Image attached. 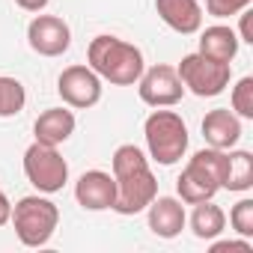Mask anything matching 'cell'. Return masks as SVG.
Here are the masks:
<instances>
[{
  "instance_id": "cell-7",
  "label": "cell",
  "mask_w": 253,
  "mask_h": 253,
  "mask_svg": "<svg viewBox=\"0 0 253 253\" xmlns=\"http://www.w3.org/2000/svg\"><path fill=\"white\" fill-rule=\"evenodd\" d=\"M24 176L30 179V185L42 194H57L63 191V185L69 182V164L66 158L57 152V146H45V143H33L24 152Z\"/></svg>"
},
{
  "instance_id": "cell-20",
  "label": "cell",
  "mask_w": 253,
  "mask_h": 253,
  "mask_svg": "<svg viewBox=\"0 0 253 253\" xmlns=\"http://www.w3.org/2000/svg\"><path fill=\"white\" fill-rule=\"evenodd\" d=\"M232 113L238 119H253V78H241L232 86Z\"/></svg>"
},
{
  "instance_id": "cell-6",
  "label": "cell",
  "mask_w": 253,
  "mask_h": 253,
  "mask_svg": "<svg viewBox=\"0 0 253 253\" xmlns=\"http://www.w3.org/2000/svg\"><path fill=\"white\" fill-rule=\"evenodd\" d=\"M176 72H179V81L185 89H191L200 98H214L229 86L232 63H217V60H209L197 51V54L182 57Z\"/></svg>"
},
{
  "instance_id": "cell-24",
  "label": "cell",
  "mask_w": 253,
  "mask_h": 253,
  "mask_svg": "<svg viewBox=\"0 0 253 253\" xmlns=\"http://www.w3.org/2000/svg\"><path fill=\"white\" fill-rule=\"evenodd\" d=\"M9 217H12V203H9V197L3 191H0V226H6Z\"/></svg>"
},
{
  "instance_id": "cell-25",
  "label": "cell",
  "mask_w": 253,
  "mask_h": 253,
  "mask_svg": "<svg viewBox=\"0 0 253 253\" xmlns=\"http://www.w3.org/2000/svg\"><path fill=\"white\" fill-rule=\"evenodd\" d=\"M250 15H253V12H247V9L241 12V39H238V42H250V45H253V33H250Z\"/></svg>"
},
{
  "instance_id": "cell-4",
  "label": "cell",
  "mask_w": 253,
  "mask_h": 253,
  "mask_svg": "<svg viewBox=\"0 0 253 253\" xmlns=\"http://www.w3.org/2000/svg\"><path fill=\"white\" fill-rule=\"evenodd\" d=\"M143 137H146L149 155L164 167L182 161V155L188 152V125L176 110L149 113L143 122Z\"/></svg>"
},
{
  "instance_id": "cell-3",
  "label": "cell",
  "mask_w": 253,
  "mask_h": 253,
  "mask_svg": "<svg viewBox=\"0 0 253 253\" xmlns=\"http://www.w3.org/2000/svg\"><path fill=\"white\" fill-rule=\"evenodd\" d=\"M226 167H229V152L226 149H200L194 152V158L188 161V167L182 170V176L176 179V191L182 197V203L197 206L211 200L226 179Z\"/></svg>"
},
{
  "instance_id": "cell-8",
  "label": "cell",
  "mask_w": 253,
  "mask_h": 253,
  "mask_svg": "<svg viewBox=\"0 0 253 253\" xmlns=\"http://www.w3.org/2000/svg\"><path fill=\"white\" fill-rule=\"evenodd\" d=\"M137 92L149 107H173L182 101L185 86L173 66H152V69H143L137 81Z\"/></svg>"
},
{
  "instance_id": "cell-9",
  "label": "cell",
  "mask_w": 253,
  "mask_h": 253,
  "mask_svg": "<svg viewBox=\"0 0 253 253\" xmlns=\"http://www.w3.org/2000/svg\"><path fill=\"white\" fill-rule=\"evenodd\" d=\"M57 92L69 107L86 110L101 98V78L89 66H69L57 78Z\"/></svg>"
},
{
  "instance_id": "cell-16",
  "label": "cell",
  "mask_w": 253,
  "mask_h": 253,
  "mask_svg": "<svg viewBox=\"0 0 253 253\" xmlns=\"http://www.w3.org/2000/svg\"><path fill=\"white\" fill-rule=\"evenodd\" d=\"M200 54L209 57V60H217V63H232L235 54H238V36H235V30L226 27V24L206 27L203 36H200Z\"/></svg>"
},
{
  "instance_id": "cell-12",
  "label": "cell",
  "mask_w": 253,
  "mask_h": 253,
  "mask_svg": "<svg viewBox=\"0 0 253 253\" xmlns=\"http://www.w3.org/2000/svg\"><path fill=\"white\" fill-rule=\"evenodd\" d=\"M203 137L211 149H232L241 140V119L229 107L209 110L203 119Z\"/></svg>"
},
{
  "instance_id": "cell-26",
  "label": "cell",
  "mask_w": 253,
  "mask_h": 253,
  "mask_svg": "<svg viewBox=\"0 0 253 253\" xmlns=\"http://www.w3.org/2000/svg\"><path fill=\"white\" fill-rule=\"evenodd\" d=\"M15 3H18L21 9H27V12H42L51 0H15Z\"/></svg>"
},
{
  "instance_id": "cell-22",
  "label": "cell",
  "mask_w": 253,
  "mask_h": 253,
  "mask_svg": "<svg viewBox=\"0 0 253 253\" xmlns=\"http://www.w3.org/2000/svg\"><path fill=\"white\" fill-rule=\"evenodd\" d=\"M253 0H206V12L214 15V18H229V15H238L244 12Z\"/></svg>"
},
{
  "instance_id": "cell-13",
  "label": "cell",
  "mask_w": 253,
  "mask_h": 253,
  "mask_svg": "<svg viewBox=\"0 0 253 253\" xmlns=\"http://www.w3.org/2000/svg\"><path fill=\"white\" fill-rule=\"evenodd\" d=\"M146 209H149V229L158 238H176L188 223L185 206L176 197H155Z\"/></svg>"
},
{
  "instance_id": "cell-10",
  "label": "cell",
  "mask_w": 253,
  "mask_h": 253,
  "mask_svg": "<svg viewBox=\"0 0 253 253\" xmlns=\"http://www.w3.org/2000/svg\"><path fill=\"white\" fill-rule=\"evenodd\" d=\"M27 42L42 57H60L72 45V30L57 15H36L27 24Z\"/></svg>"
},
{
  "instance_id": "cell-11",
  "label": "cell",
  "mask_w": 253,
  "mask_h": 253,
  "mask_svg": "<svg viewBox=\"0 0 253 253\" xmlns=\"http://www.w3.org/2000/svg\"><path fill=\"white\" fill-rule=\"evenodd\" d=\"M113 197H116V182L104 170H86L78 179V185H75V200L86 211H104V209H110Z\"/></svg>"
},
{
  "instance_id": "cell-23",
  "label": "cell",
  "mask_w": 253,
  "mask_h": 253,
  "mask_svg": "<svg viewBox=\"0 0 253 253\" xmlns=\"http://www.w3.org/2000/svg\"><path fill=\"white\" fill-rule=\"evenodd\" d=\"M211 253H253V244L247 238L244 241H214Z\"/></svg>"
},
{
  "instance_id": "cell-18",
  "label": "cell",
  "mask_w": 253,
  "mask_h": 253,
  "mask_svg": "<svg viewBox=\"0 0 253 253\" xmlns=\"http://www.w3.org/2000/svg\"><path fill=\"white\" fill-rule=\"evenodd\" d=\"M253 185V155L238 149V152H229V167H226V179H223V188L226 191H247Z\"/></svg>"
},
{
  "instance_id": "cell-1",
  "label": "cell",
  "mask_w": 253,
  "mask_h": 253,
  "mask_svg": "<svg viewBox=\"0 0 253 253\" xmlns=\"http://www.w3.org/2000/svg\"><path fill=\"white\" fill-rule=\"evenodd\" d=\"M113 182L116 197L110 209L125 217L146 211V206L158 197V182L149 170V161L134 143H122L113 152Z\"/></svg>"
},
{
  "instance_id": "cell-21",
  "label": "cell",
  "mask_w": 253,
  "mask_h": 253,
  "mask_svg": "<svg viewBox=\"0 0 253 253\" xmlns=\"http://www.w3.org/2000/svg\"><path fill=\"white\" fill-rule=\"evenodd\" d=\"M229 223L238 235L250 238L253 235V200H238L229 211Z\"/></svg>"
},
{
  "instance_id": "cell-15",
  "label": "cell",
  "mask_w": 253,
  "mask_h": 253,
  "mask_svg": "<svg viewBox=\"0 0 253 253\" xmlns=\"http://www.w3.org/2000/svg\"><path fill=\"white\" fill-rule=\"evenodd\" d=\"M33 134H36V143H45V146L66 143L75 134V113L66 107H48L33 122Z\"/></svg>"
},
{
  "instance_id": "cell-17",
  "label": "cell",
  "mask_w": 253,
  "mask_h": 253,
  "mask_svg": "<svg viewBox=\"0 0 253 253\" xmlns=\"http://www.w3.org/2000/svg\"><path fill=\"white\" fill-rule=\"evenodd\" d=\"M223 226H226V214H223L220 206H214L211 200L194 206V211H191V229H194L197 238L211 241V238H217L223 232Z\"/></svg>"
},
{
  "instance_id": "cell-14",
  "label": "cell",
  "mask_w": 253,
  "mask_h": 253,
  "mask_svg": "<svg viewBox=\"0 0 253 253\" xmlns=\"http://www.w3.org/2000/svg\"><path fill=\"white\" fill-rule=\"evenodd\" d=\"M155 9L161 21L182 36H191L203 27V6L197 0H155Z\"/></svg>"
},
{
  "instance_id": "cell-5",
  "label": "cell",
  "mask_w": 253,
  "mask_h": 253,
  "mask_svg": "<svg viewBox=\"0 0 253 253\" xmlns=\"http://www.w3.org/2000/svg\"><path fill=\"white\" fill-rule=\"evenodd\" d=\"M9 223L24 247H45L60 223V209L45 197H21L12 206Z\"/></svg>"
},
{
  "instance_id": "cell-2",
  "label": "cell",
  "mask_w": 253,
  "mask_h": 253,
  "mask_svg": "<svg viewBox=\"0 0 253 253\" xmlns=\"http://www.w3.org/2000/svg\"><path fill=\"white\" fill-rule=\"evenodd\" d=\"M86 60L98 78H104L116 86H134L146 69L143 51L125 39H116V36H95L86 48Z\"/></svg>"
},
{
  "instance_id": "cell-19",
  "label": "cell",
  "mask_w": 253,
  "mask_h": 253,
  "mask_svg": "<svg viewBox=\"0 0 253 253\" xmlns=\"http://www.w3.org/2000/svg\"><path fill=\"white\" fill-rule=\"evenodd\" d=\"M27 104V92L24 84L18 78H6L0 75V116H18Z\"/></svg>"
}]
</instances>
